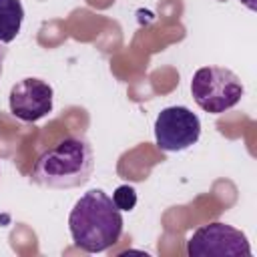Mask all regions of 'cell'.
Here are the masks:
<instances>
[{
    "mask_svg": "<svg viewBox=\"0 0 257 257\" xmlns=\"http://www.w3.org/2000/svg\"><path fill=\"white\" fill-rule=\"evenodd\" d=\"M122 215L112 197L102 189H90L72 207L68 215L70 237L86 253H102L118 243L122 235Z\"/></svg>",
    "mask_w": 257,
    "mask_h": 257,
    "instance_id": "cell-1",
    "label": "cell"
},
{
    "mask_svg": "<svg viewBox=\"0 0 257 257\" xmlns=\"http://www.w3.org/2000/svg\"><path fill=\"white\" fill-rule=\"evenodd\" d=\"M94 153L84 137H66L52 149L44 151L34 167L32 181L48 189H72L90 179Z\"/></svg>",
    "mask_w": 257,
    "mask_h": 257,
    "instance_id": "cell-2",
    "label": "cell"
},
{
    "mask_svg": "<svg viewBox=\"0 0 257 257\" xmlns=\"http://www.w3.org/2000/svg\"><path fill=\"white\" fill-rule=\"evenodd\" d=\"M245 88L241 78L223 66H203L193 74L191 80V94L199 108L211 114H221L233 108Z\"/></svg>",
    "mask_w": 257,
    "mask_h": 257,
    "instance_id": "cell-3",
    "label": "cell"
},
{
    "mask_svg": "<svg viewBox=\"0 0 257 257\" xmlns=\"http://www.w3.org/2000/svg\"><path fill=\"white\" fill-rule=\"evenodd\" d=\"M189 257H251V247L243 231L215 221L201 225L187 241Z\"/></svg>",
    "mask_w": 257,
    "mask_h": 257,
    "instance_id": "cell-4",
    "label": "cell"
},
{
    "mask_svg": "<svg viewBox=\"0 0 257 257\" xmlns=\"http://www.w3.org/2000/svg\"><path fill=\"white\" fill-rule=\"evenodd\" d=\"M201 137V120L187 106H167L155 120V141L165 153H179L193 147Z\"/></svg>",
    "mask_w": 257,
    "mask_h": 257,
    "instance_id": "cell-5",
    "label": "cell"
},
{
    "mask_svg": "<svg viewBox=\"0 0 257 257\" xmlns=\"http://www.w3.org/2000/svg\"><path fill=\"white\" fill-rule=\"evenodd\" d=\"M52 96L54 92L48 82L28 76L10 88L8 106L16 118L24 122H36L52 110Z\"/></svg>",
    "mask_w": 257,
    "mask_h": 257,
    "instance_id": "cell-6",
    "label": "cell"
},
{
    "mask_svg": "<svg viewBox=\"0 0 257 257\" xmlns=\"http://www.w3.org/2000/svg\"><path fill=\"white\" fill-rule=\"evenodd\" d=\"M24 8L20 0H0V42L8 44L20 32Z\"/></svg>",
    "mask_w": 257,
    "mask_h": 257,
    "instance_id": "cell-7",
    "label": "cell"
},
{
    "mask_svg": "<svg viewBox=\"0 0 257 257\" xmlns=\"http://www.w3.org/2000/svg\"><path fill=\"white\" fill-rule=\"evenodd\" d=\"M112 201L120 211H133L137 205V191L131 185H120L112 193Z\"/></svg>",
    "mask_w": 257,
    "mask_h": 257,
    "instance_id": "cell-8",
    "label": "cell"
},
{
    "mask_svg": "<svg viewBox=\"0 0 257 257\" xmlns=\"http://www.w3.org/2000/svg\"><path fill=\"white\" fill-rule=\"evenodd\" d=\"M4 58H6V48L0 46V74H2V64H4Z\"/></svg>",
    "mask_w": 257,
    "mask_h": 257,
    "instance_id": "cell-9",
    "label": "cell"
},
{
    "mask_svg": "<svg viewBox=\"0 0 257 257\" xmlns=\"http://www.w3.org/2000/svg\"><path fill=\"white\" fill-rule=\"evenodd\" d=\"M243 2H245V4H247L251 10H255V2H253V0H243Z\"/></svg>",
    "mask_w": 257,
    "mask_h": 257,
    "instance_id": "cell-10",
    "label": "cell"
}]
</instances>
